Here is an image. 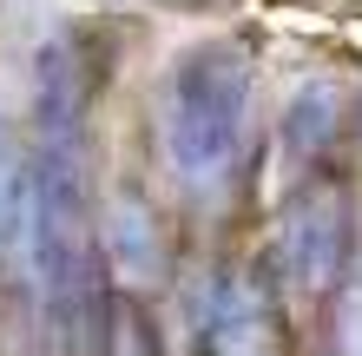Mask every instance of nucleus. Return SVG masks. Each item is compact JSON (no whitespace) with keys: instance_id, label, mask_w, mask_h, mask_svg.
Segmentation results:
<instances>
[{"instance_id":"0eeeda50","label":"nucleus","mask_w":362,"mask_h":356,"mask_svg":"<svg viewBox=\"0 0 362 356\" xmlns=\"http://www.w3.org/2000/svg\"><path fill=\"white\" fill-rule=\"evenodd\" d=\"M20 198H27V159H20V139H13L7 113H0V251L20 231Z\"/></svg>"},{"instance_id":"20e7f679","label":"nucleus","mask_w":362,"mask_h":356,"mask_svg":"<svg viewBox=\"0 0 362 356\" xmlns=\"http://www.w3.org/2000/svg\"><path fill=\"white\" fill-rule=\"evenodd\" d=\"M99 244H105V264L119 270V284H158L165 277V244H158V218L132 185L112 192L99 218Z\"/></svg>"},{"instance_id":"39448f33","label":"nucleus","mask_w":362,"mask_h":356,"mask_svg":"<svg viewBox=\"0 0 362 356\" xmlns=\"http://www.w3.org/2000/svg\"><path fill=\"white\" fill-rule=\"evenodd\" d=\"M336 132V86L329 79H303L290 93V113H284V145L296 159H316Z\"/></svg>"},{"instance_id":"423d86ee","label":"nucleus","mask_w":362,"mask_h":356,"mask_svg":"<svg viewBox=\"0 0 362 356\" xmlns=\"http://www.w3.org/2000/svg\"><path fill=\"white\" fill-rule=\"evenodd\" d=\"M99 356H158V330L139 310V297H105V323H99Z\"/></svg>"},{"instance_id":"6e6552de","label":"nucleus","mask_w":362,"mask_h":356,"mask_svg":"<svg viewBox=\"0 0 362 356\" xmlns=\"http://www.w3.org/2000/svg\"><path fill=\"white\" fill-rule=\"evenodd\" d=\"M336 350L362 356V277L343 290V310H336Z\"/></svg>"},{"instance_id":"f03ea898","label":"nucleus","mask_w":362,"mask_h":356,"mask_svg":"<svg viewBox=\"0 0 362 356\" xmlns=\"http://www.w3.org/2000/svg\"><path fill=\"white\" fill-rule=\"evenodd\" d=\"M276 264H284V284L303 290V297H323V290L343 284V270H349V192L336 178H303V192L284 205V218H276Z\"/></svg>"},{"instance_id":"7ed1b4c3","label":"nucleus","mask_w":362,"mask_h":356,"mask_svg":"<svg viewBox=\"0 0 362 356\" xmlns=\"http://www.w3.org/2000/svg\"><path fill=\"white\" fill-rule=\"evenodd\" d=\"M211 356H284V330L257 277H224L211 290Z\"/></svg>"},{"instance_id":"1a4fd4ad","label":"nucleus","mask_w":362,"mask_h":356,"mask_svg":"<svg viewBox=\"0 0 362 356\" xmlns=\"http://www.w3.org/2000/svg\"><path fill=\"white\" fill-rule=\"evenodd\" d=\"M356 132H362V119H356Z\"/></svg>"},{"instance_id":"f257e3e1","label":"nucleus","mask_w":362,"mask_h":356,"mask_svg":"<svg viewBox=\"0 0 362 356\" xmlns=\"http://www.w3.org/2000/svg\"><path fill=\"white\" fill-rule=\"evenodd\" d=\"M250 53L238 40H198L158 79V152L191 198H218L238 178L250 139Z\"/></svg>"}]
</instances>
